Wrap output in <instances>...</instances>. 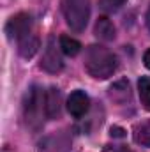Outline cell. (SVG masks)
I'll list each match as a JSON object with an SVG mask.
<instances>
[{
	"instance_id": "6da1fadb",
	"label": "cell",
	"mask_w": 150,
	"mask_h": 152,
	"mask_svg": "<svg viewBox=\"0 0 150 152\" xmlns=\"http://www.w3.org/2000/svg\"><path fill=\"white\" fill-rule=\"evenodd\" d=\"M87 73L97 80H106L117 71V57L104 46H90L85 55Z\"/></svg>"
},
{
	"instance_id": "7a4b0ae2",
	"label": "cell",
	"mask_w": 150,
	"mask_h": 152,
	"mask_svg": "<svg viewBox=\"0 0 150 152\" xmlns=\"http://www.w3.org/2000/svg\"><path fill=\"white\" fill-rule=\"evenodd\" d=\"M62 9L71 30H85L90 18V0H62Z\"/></svg>"
},
{
	"instance_id": "3957f363",
	"label": "cell",
	"mask_w": 150,
	"mask_h": 152,
	"mask_svg": "<svg viewBox=\"0 0 150 152\" xmlns=\"http://www.w3.org/2000/svg\"><path fill=\"white\" fill-rule=\"evenodd\" d=\"M5 34L9 39H16V41H21L27 36L32 34V20L28 14L25 12H20L16 16H12L7 25H5Z\"/></svg>"
},
{
	"instance_id": "277c9868",
	"label": "cell",
	"mask_w": 150,
	"mask_h": 152,
	"mask_svg": "<svg viewBox=\"0 0 150 152\" xmlns=\"http://www.w3.org/2000/svg\"><path fill=\"white\" fill-rule=\"evenodd\" d=\"M41 67L48 73H58L62 67H64V62H62V57L55 46V39L50 37L48 39V44L44 48V55H42V62H41Z\"/></svg>"
},
{
	"instance_id": "5b68a950",
	"label": "cell",
	"mask_w": 150,
	"mask_h": 152,
	"mask_svg": "<svg viewBox=\"0 0 150 152\" xmlns=\"http://www.w3.org/2000/svg\"><path fill=\"white\" fill-rule=\"evenodd\" d=\"M67 110L76 118L83 117L88 110V96L83 90H74L67 99Z\"/></svg>"
},
{
	"instance_id": "8992f818",
	"label": "cell",
	"mask_w": 150,
	"mask_h": 152,
	"mask_svg": "<svg viewBox=\"0 0 150 152\" xmlns=\"http://www.w3.org/2000/svg\"><path fill=\"white\" fill-rule=\"evenodd\" d=\"M44 110H46V115L50 118H55L57 115L60 113V90L51 87L46 96H44Z\"/></svg>"
},
{
	"instance_id": "52a82bcc",
	"label": "cell",
	"mask_w": 150,
	"mask_h": 152,
	"mask_svg": "<svg viewBox=\"0 0 150 152\" xmlns=\"http://www.w3.org/2000/svg\"><path fill=\"white\" fill-rule=\"evenodd\" d=\"M37 48H39V39L34 34L27 36L21 41H18V51H20V55L23 58H32L37 53Z\"/></svg>"
},
{
	"instance_id": "ba28073f",
	"label": "cell",
	"mask_w": 150,
	"mask_h": 152,
	"mask_svg": "<svg viewBox=\"0 0 150 152\" xmlns=\"http://www.w3.org/2000/svg\"><path fill=\"white\" fill-rule=\"evenodd\" d=\"M95 36L101 41H111V39H115V27H113V23L106 16H101L97 20V23H95Z\"/></svg>"
},
{
	"instance_id": "9c48e42d",
	"label": "cell",
	"mask_w": 150,
	"mask_h": 152,
	"mask_svg": "<svg viewBox=\"0 0 150 152\" xmlns=\"http://www.w3.org/2000/svg\"><path fill=\"white\" fill-rule=\"evenodd\" d=\"M134 140L141 147H150V122H141L134 127Z\"/></svg>"
},
{
	"instance_id": "30bf717a",
	"label": "cell",
	"mask_w": 150,
	"mask_h": 152,
	"mask_svg": "<svg viewBox=\"0 0 150 152\" xmlns=\"http://www.w3.org/2000/svg\"><path fill=\"white\" fill-rule=\"evenodd\" d=\"M60 50L67 57H76L79 53V50H81V44H79V41L69 37V36H62L60 37Z\"/></svg>"
},
{
	"instance_id": "8fae6325",
	"label": "cell",
	"mask_w": 150,
	"mask_h": 152,
	"mask_svg": "<svg viewBox=\"0 0 150 152\" xmlns=\"http://www.w3.org/2000/svg\"><path fill=\"white\" fill-rule=\"evenodd\" d=\"M138 90H140V99L145 110L150 112V80L149 78H140L138 81Z\"/></svg>"
},
{
	"instance_id": "7c38bea8",
	"label": "cell",
	"mask_w": 150,
	"mask_h": 152,
	"mask_svg": "<svg viewBox=\"0 0 150 152\" xmlns=\"http://www.w3.org/2000/svg\"><path fill=\"white\" fill-rule=\"evenodd\" d=\"M37 101H39V94L36 88H30L28 94H27V99H25V113L27 117H32L37 110Z\"/></svg>"
},
{
	"instance_id": "4fadbf2b",
	"label": "cell",
	"mask_w": 150,
	"mask_h": 152,
	"mask_svg": "<svg viewBox=\"0 0 150 152\" xmlns=\"http://www.w3.org/2000/svg\"><path fill=\"white\" fill-rule=\"evenodd\" d=\"M125 2H127V0H101V2H99V5H101V9H103V11L113 12V11L120 9Z\"/></svg>"
},
{
	"instance_id": "5bb4252c",
	"label": "cell",
	"mask_w": 150,
	"mask_h": 152,
	"mask_svg": "<svg viewBox=\"0 0 150 152\" xmlns=\"http://www.w3.org/2000/svg\"><path fill=\"white\" fill-rule=\"evenodd\" d=\"M111 136H124V129H120V127H111Z\"/></svg>"
},
{
	"instance_id": "9a60e30c",
	"label": "cell",
	"mask_w": 150,
	"mask_h": 152,
	"mask_svg": "<svg viewBox=\"0 0 150 152\" xmlns=\"http://www.w3.org/2000/svg\"><path fill=\"white\" fill-rule=\"evenodd\" d=\"M143 62H145V66L150 69V50L145 51V55H143Z\"/></svg>"
},
{
	"instance_id": "2e32d148",
	"label": "cell",
	"mask_w": 150,
	"mask_h": 152,
	"mask_svg": "<svg viewBox=\"0 0 150 152\" xmlns=\"http://www.w3.org/2000/svg\"><path fill=\"white\" fill-rule=\"evenodd\" d=\"M147 27H149V30H150V9H149V12H147Z\"/></svg>"
}]
</instances>
